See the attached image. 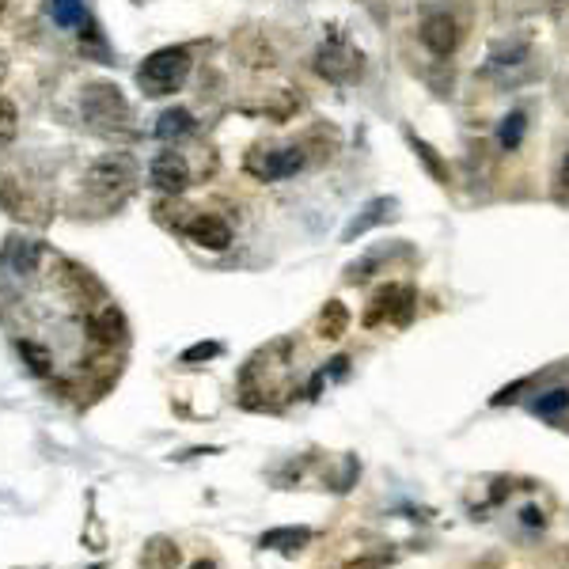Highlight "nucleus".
<instances>
[{
  "mask_svg": "<svg viewBox=\"0 0 569 569\" xmlns=\"http://www.w3.org/2000/svg\"><path fill=\"white\" fill-rule=\"evenodd\" d=\"M190 50L182 46H164L145 57V65L137 68V84L148 95H171L175 88H182V80L190 76Z\"/></svg>",
  "mask_w": 569,
  "mask_h": 569,
  "instance_id": "obj_1",
  "label": "nucleus"
},
{
  "mask_svg": "<svg viewBox=\"0 0 569 569\" xmlns=\"http://www.w3.org/2000/svg\"><path fill=\"white\" fill-rule=\"evenodd\" d=\"M316 68H319V76L326 80H334V84H349V80H357L361 76V50H353L346 38H326L319 53H316Z\"/></svg>",
  "mask_w": 569,
  "mask_h": 569,
  "instance_id": "obj_2",
  "label": "nucleus"
},
{
  "mask_svg": "<svg viewBox=\"0 0 569 569\" xmlns=\"http://www.w3.org/2000/svg\"><path fill=\"white\" fill-rule=\"evenodd\" d=\"M137 175V167L130 156H103V160H95L92 171H88V190L99 194V197H114L122 190H130V182Z\"/></svg>",
  "mask_w": 569,
  "mask_h": 569,
  "instance_id": "obj_3",
  "label": "nucleus"
},
{
  "mask_svg": "<svg viewBox=\"0 0 569 569\" xmlns=\"http://www.w3.org/2000/svg\"><path fill=\"white\" fill-rule=\"evenodd\" d=\"M244 167H247V175H254V179L277 182V179H289V175H296V171L304 167V152L301 148H259V152L247 156Z\"/></svg>",
  "mask_w": 569,
  "mask_h": 569,
  "instance_id": "obj_4",
  "label": "nucleus"
},
{
  "mask_svg": "<svg viewBox=\"0 0 569 569\" xmlns=\"http://www.w3.org/2000/svg\"><path fill=\"white\" fill-rule=\"evenodd\" d=\"M410 308H414V289H410V284H388L383 293H376L373 308L365 311V326H376L383 319L406 323L410 319Z\"/></svg>",
  "mask_w": 569,
  "mask_h": 569,
  "instance_id": "obj_5",
  "label": "nucleus"
},
{
  "mask_svg": "<svg viewBox=\"0 0 569 569\" xmlns=\"http://www.w3.org/2000/svg\"><path fill=\"white\" fill-rule=\"evenodd\" d=\"M84 114L92 122H125L130 107H125V99L118 95L114 84H92L88 95H84Z\"/></svg>",
  "mask_w": 569,
  "mask_h": 569,
  "instance_id": "obj_6",
  "label": "nucleus"
},
{
  "mask_svg": "<svg viewBox=\"0 0 569 569\" xmlns=\"http://www.w3.org/2000/svg\"><path fill=\"white\" fill-rule=\"evenodd\" d=\"M421 42L429 53L452 57L455 46H460V23H455L448 12H429V16L421 20Z\"/></svg>",
  "mask_w": 569,
  "mask_h": 569,
  "instance_id": "obj_7",
  "label": "nucleus"
},
{
  "mask_svg": "<svg viewBox=\"0 0 569 569\" xmlns=\"http://www.w3.org/2000/svg\"><path fill=\"white\" fill-rule=\"evenodd\" d=\"M148 179L164 194H179V190H187V182H190V167H187V160H182L179 152H160L152 160V167H148Z\"/></svg>",
  "mask_w": 569,
  "mask_h": 569,
  "instance_id": "obj_8",
  "label": "nucleus"
},
{
  "mask_svg": "<svg viewBox=\"0 0 569 569\" xmlns=\"http://www.w3.org/2000/svg\"><path fill=\"white\" fill-rule=\"evenodd\" d=\"M187 236L194 239L197 247H209V251H228V244H232V228H228L220 217H212V212L194 217L187 224Z\"/></svg>",
  "mask_w": 569,
  "mask_h": 569,
  "instance_id": "obj_9",
  "label": "nucleus"
},
{
  "mask_svg": "<svg viewBox=\"0 0 569 569\" xmlns=\"http://www.w3.org/2000/svg\"><path fill=\"white\" fill-rule=\"evenodd\" d=\"M179 562H182V550L167 535H152L145 550H140V565L145 569H179Z\"/></svg>",
  "mask_w": 569,
  "mask_h": 569,
  "instance_id": "obj_10",
  "label": "nucleus"
},
{
  "mask_svg": "<svg viewBox=\"0 0 569 569\" xmlns=\"http://www.w3.org/2000/svg\"><path fill=\"white\" fill-rule=\"evenodd\" d=\"M92 334H95V341H103V346H114V341H122V334H125L122 311L114 308V304L99 308L95 316H92Z\"/></svg>",
  "mask_w": 569,
  "mask_h": 569,
  "instance_id": "obj_11",
  "label": "nucleus"
},
{
  "mask_svg": "<svg viewBox=\"0 0 569 569\" xmlns=\"http://www.w3.org/2000/svg\"><path fill=\"white\" fill-rule=\"evenodd\" d=\"M38 259H42V244H35V239H12L4 251V262L16 269V274H35Z\"/></svg>",
  "mask_w": 569,
  "mask_h": 569,
  "instance_id": "obj_12",
  "label": "nucleus"
},
{
  "mask_svg": "<svg viewBox=\"0 0 569 569\" xmlns=\"http://www.w3.org/2000/svg\"><path fill=\"white\" fill-rule=\"evenodd\" d=\"M190 130H194V114L182 110V107L164 110L160 122H156V137H160V140H179V137H187Z\"/></svg>",
  "mask_w": 569,
  "mask_h": 569,
  "instance_id": "obj_13",
  "label": "nucleus"
},
{
  "mask_svg": "<svg viewBox=\"0 0 569 569\" xmlns=\"http://www.w3.org/2000/svg\"><path fill=\"white\" fill-rule=\"evenodd\" d=\"M308 543H311V532L308 528H269L259 539V547H266V550H301Z\"/></svg>",
  "mask_w": 569,
  "mask_h": 569,
  "instance_id": "obj_14",
  "label": "nucleus"
},
{
  "mask_svg": "<svg viewBox=\"0 0 569 569\" xmlns=\"http://www.w3.org/2000/svg\"><path fill=\"white\" fill-rule=\"evenodd\" d=\"M346 326H349L346 304H341V301H326L323 316H319V334L323 338H341V334H346Z\"/></svg>",
  "mask_w": 569,
  "mask_h": 569,
  "instance_id": "obj_15",
  "label": "nucleus"
},
{
  "mask_svg": "<svg viewBox=\"0 0 569 569\" xmlns=\"http://www.w3.org/2000/svg\"><path fill=\"white\" fill-rule=\"evenodd\" d=\"M50 16L61 27H80L84 23V0H50Z\"/></svg>",
  "mask_w": 569,
  "mask_h": 569,
  "instance_id": "obj_16",
  "label": "nucleus"
},
{
  "mask_svg": "<svg viewBox=\"0 0 569 569\" xmlns=\"http://www.w3.org/2000/svg\"><path fill=\"white\" fill-rule=\"evenodd\" d=\"M20 133V110L12 99H0V148H8Z\"/></svg>",
  "mask_w": 569,
  "mask_h": 569,
  "instance_id": "obj_17",
  "label": "nucleus"
},
{
  "mask_svg": "<svg viewBox=\"0 0 569 569\" xmlns=\"http://www.w3.org/2000/svg\"><path fill=\"white\" fill-rule=\"evenodd\" d=\"M520 137H524V114H509V118L501 122V130H497V140H501V148H517L520 145Z\"/></svg>",
  "mask_w": 569,
  "mask_h": 569,
  "instance_id": "obj_18",
  "label": "nucleus"
},
{
  "mask_svg": "<svg viewBox=\"0 0 569 569\" xmlns=\"http://www.w3.org/2000/svg\"><path fill=\"white\" fill-rule=\"evenodd\" d=\"M20 353L27 357V365H31V373H38V376L50 373V353L42 349L38 341H20Z\"/></svg>",
  "mask_w": 569,
  "mask_h": 569,
  "instance_id": "obj_19",
  "label": "nucleus"
},
{
  "mask_svg": "<svg viewBox=\"0 0 569 569\" xmlns=\"http://www.w3.org/2000/svg\"><path fill=\"white\" fill-rule=\"evenodd\" d=\"M414 152H418L421 160H425V167L433 171V179H437V182H448V167L437 160V152H433L429 145H425V140H414Z\"/></svg>",
  "mask_w": 569,
  "mask_h": 569,
  "instance_id": "obj_20",
  "label": "nucleus"
},
{
  "mask_svg": "<svg viewBox=\"0 0 569 569\" xmlns=\"http://www.w3.org/2000/svg\"><path fill=\"white\" fill-rule=\"evenodd\" d=\"M0 205H4L12 217H23V197L16 194V187H12L8 179H0Z\"/></svg>",
  "mask_w": 569,
  "mask_h": 569,
  "instance_id": "obj_21",
  "label": "nucleus"
},
{
  "mask_svg": "<svg viewBox=\"0 0 569 569\" xmlns=\"http://www.w3.org/2000/svg\"><path fill=\"white\" fill-rule=\"evenodd\" d=\"M562 406H569V391H550L547 398H539V403H535V410H539V414H558V410Z\"/></svg>",
  "mask_w": 569,
  "mask_h": 569,
  "instance_id": "obj_22",
  "label": "nucleus"
},
{
  "mask_svg": "<svg viewBox=\"0 0 569 569\" xmlns=\"http://www.w3.org/2000/svg\"><path fill=\"white\" fill-rule=\"evenodd\" d=\"M217 353H220L217 341H197V346H190L187 353H182V361L194 365V361H209V357H217Z\"/></svg>",
  "mask_w": 569,
  "mask_h": 569,
  "instance_id": "obj_23",
  "label": "nucleus"
},
{
  "mask_svg": "<svg viewBox=\"0 0 569 569\" xmlns=\"http://www.w3.org/2000/svg\"><path fill=\"white\" fill-rule=\"evenodd\" d=\"M341 569H383V558H353V562H346Z\"/></svg>",
  "mask_w": 569,
  "mask_h": 569,
  "instance_id": "obj_24",
  "label": "nucleus"
},
{
  "mask_svg": "<svg viewBox=\"0 0 569 569\" xmlns=\"http://www.w3.org/2000/svg\"><path fill=\"white\" fill-rule=\"evenodd\" d=\"M524 524H543V512H539V509H524Z\"/></svg>",
  "mask_w": 569,
  "mask_h": 569,
  "instance_id": "obj_25",
  "label": "nucleus"
},
{
  "mask_svg": "<svg viewBox=\"0 0 569 569\" xmlns=\"http://www.w3.org/2000/svg\"><path fill=\"white\" fill-rule=\"evenodd\" d=\"M4 76H8V53L0 50V84H4Z\"/></svg>",
  "mask_w": 569,
  "mask_h": 569,
  "instance_id": "obj_26",
  "label": "nucleus"
},
{
  "mask_svg": "<svg viewBox=\"0 0 569 569\" xmlns=\"http://www.w3.org/2000/svg\"><path fill=\"white\" fill-rule=\"evenodd\" d=\"M562 182L569 187V156H565V164H562Z\"/></svg>",
  "mask_w": 569,
  "mask_h": 569,
  "instance_id": "obj_27",
  "label": "nucleus"
},
{
  "mask_svg": "<svg viewBox=\"0 0 569 569\" xmlns=\"http://www.w3.org/2000/svg\"><path fill=\"white\" fill-rule=\"evenodd\" d=\"M4 16H8V0H0V23H4Z\"/></svg>",
  "mask_w": 569,
  "mask_h": 569,
  "instance_id": "obj_28",
  "label": "nucleus"
},
{
  "mask_svg": "<svg viewBox=\"0 0 569 569\" xmlns=\"http://www.w3.org/2000/svg\"><path fill=\"white\" fill-rule=\"evenodd\" d=\"M190 569H212V562H194Z\"/></svg>",
  "mask_w": 569,
  "mask_h": 569,
  "instance_id": "obj_29",
  "label": "nucleus"
}]
</instances>
